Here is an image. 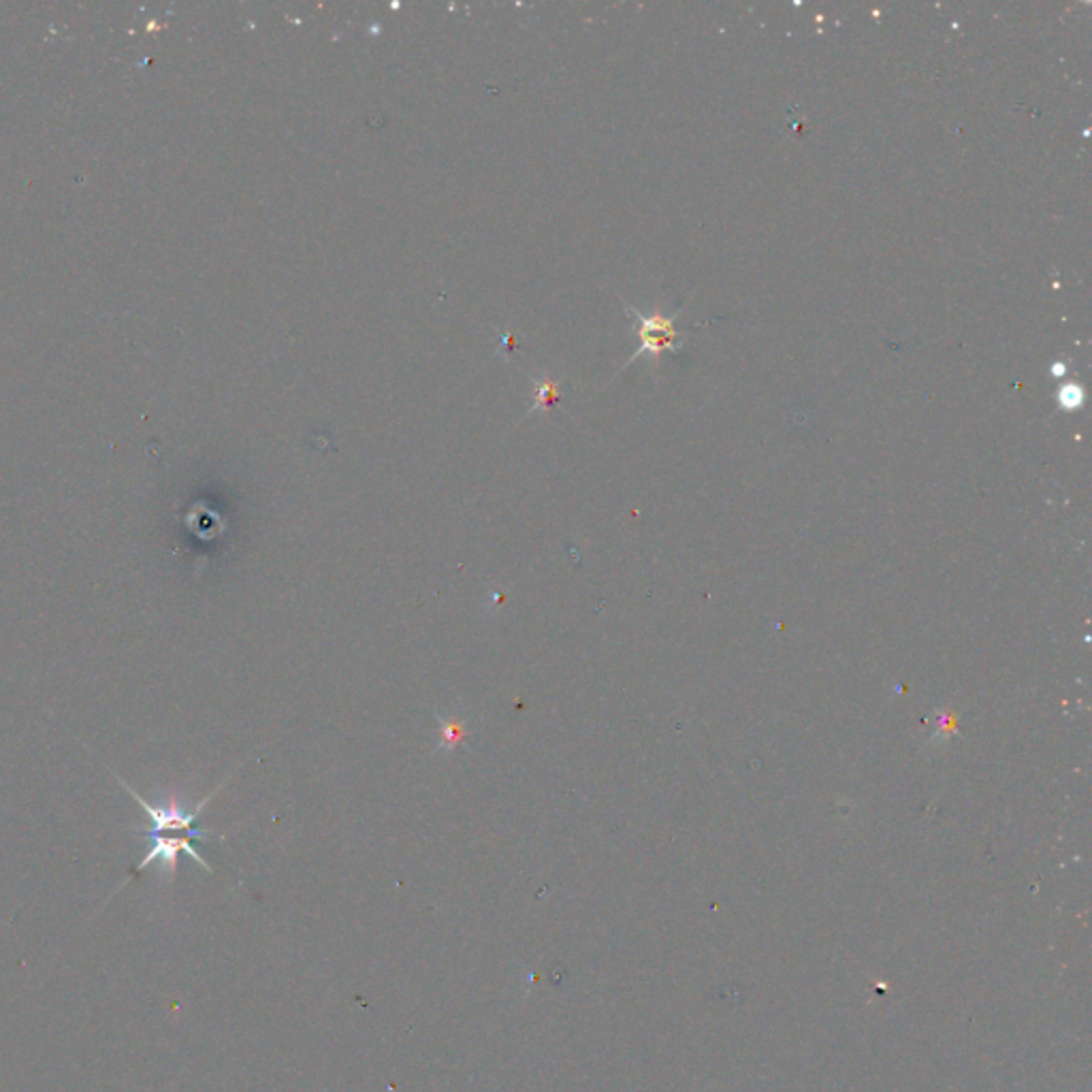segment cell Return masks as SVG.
Here are the masks:
<instances>
[{
    "instance_id": "obj_1",
    "label": "cell",
    "mask_w": 1092,
    "mask_h": 1092,
    "mask_svg": "<svg viewBox=\"0 0 1092 1092\" xmlns=\"http://www.w3.org/2000/svg\"><path fill=\"white\" fill-rule=\"evenodd\" d=\"M120 783L127 787V791L131 793V798L144 806V811H146V815H148V819H150V826H148V828H146V832H142V834H181V836H190V839H199V841H205V839H209V836H212V832L194 828V821H196V817H199L201 809H203V806H205V804L214 798V793H216L222 785H218V787H216V789H214V791H212L205 800H201L194 809H184V806H179L177 802L150 804V802H148V800H144V798H142L135 789H131L125 781H120Z\"/></svg>"
},
{
    "instance_id": "obj_2",
    "label": "cell",
    "mask_w": 1092,
    "mask_h": 1092,
    "mask_svg": "<svg viewBox=\"0 0 1092 1092\" xmlns=\"http://www.w3.org/2000/svg\"><path fill=\"white\" fill-rule=\"evenodd\" d=\"M629 316L636 318L638 322V337H640V348L634 352V356L627 361L634 363L640 354H653V356H659L661 352L666 350H676L679 348V333H676V326H674V320L676 316L681 314H674V316H664V314H653V316H644V314L634 310V308H625Z\"/></svg>"
},
{
    "instance_id": "obj_3",
    "label": "cell",
    "mask_w": 1092,
    "mask_h": 1092,
    "mask_svg": "<svg viewBox=\"0 0 1092 1092\" xmlns=\"http://www.w3.org/2000/svg\"><path fill=\"white\" fill-rule=\"evenodd\" d=\"M148 839L150 843V849L146 854V858L142 860V864L135 869L137 873H142L144 869H148L152 862H160L171 875L175 873V867H177V858L179 854H188L194 862H199L205 871H212L209 864L201 858V854L194 849L192 845V839L190 836H181V834H142Z\"/></svg>"
},
{
    "instance_id": "obj_4",
    "label": "cell",
    "mask_w": 1092,
    "mask_h": 1092,
    "mask_svg": "<svg viewBox=\"0 0 1092 1092\" xmlns=\"http://www.w3.org/2000/svg\"><path fill=\"white\" fill-rule=\"evenodd\" d=\"M532 382H534V391H536V402H534V406H532V410L527 414L559 404V397H562V391H559L562 382L559 380H547V378L536 380L532 376Z\"/></svg>"
},
{
    "instance_id": "obj_5",
    "label": "cell",
    "mask_w": 1092,
    "mask_h": 1092,
    "mask_svg": "<svg viewBox=\"0 0 1092 1092\" xmlns=\"http://www.w3.org/2000/svg\"><path fill=\"white\" fill-rule=\"evenodd\" d=\"M438 722H440V745L436 747L438 752L442 749H457L462 745V741L466 739L468 734V728H466V722L462 719H445L442 715H438Z\"/></svg>"
},
{
    "instance_id": "obj_6",
    "label": "cell",
    "mask_w": 1092,
    "mask_h": 1092,
    "mask_svg": "<svg viewBox=\"0 0 1092 1092\" xmlns=\"http://www.w3.org/2000/svg\"><path fill=\"white\" fill-rule=\"evenodd\" d=\"M1084 399V393L1080 387H1067L1063 389V393L1059 395V402L1065 406V408H1078Z\"/></svg>"
}]
</instances>
